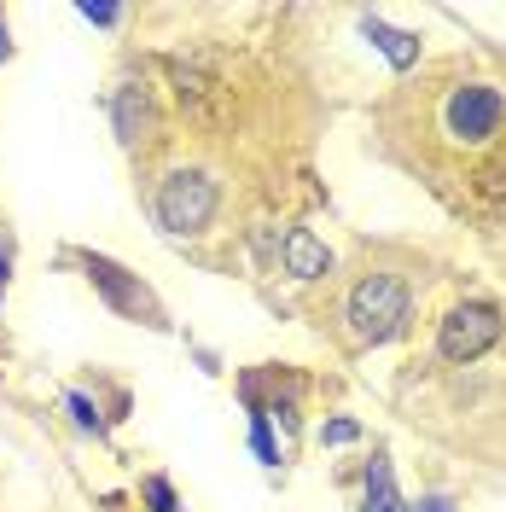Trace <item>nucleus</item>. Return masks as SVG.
I'll use <instances>...</instances> for the list:
<instances>
[{"mask_svg":"<svg viewBox=\"0 0 506 512\" xmlns=\"http://www.w3.org/2000/svg\"><path fill=\"white\" fill-rule=\"evenodd\" d=\"M408 315H413V286L402 274H367L344 303V320H349L355 344H390L408 326Z\"/></svg>","mask_w":506,"mask_h":512,"instance_id":"f257e3e1","label":"nucleus"},{"mask_svg":"<svg viewBox=\"0 0 506 512\" xmlns=\"http://www.w3.org/2000/svg\"><path fill=\"white\" fill-rule=\"evenodd\" d=\"M506 128V94L495 82H460L443 105V134L460 146H489Z\"/></svg>","mask_w":506,"mask_h":512,"instance_id":"f03ea898","label":"nucleus"},{"mask_svg":"<svg viewBox=\"0 0 506 512\" xmlns=\"http://www.w3.org/2000/svg\"><path fill=\"white\" fill-rule=\"evenodd\" d=\"M210 216H216V181H210L204 169H175V175H163V187H158L163 233H175V239L204 233Z\"/></svg>","mask_w":506,"mask_h":512,"instance_id":"7ed1b4c3","label":"nucleus"},{"mask_svg":"<svg viewBox=\"0 0 506 512\" xmlns=\"http://www.w3.org/2000/svg\"><path fill=\"white\" fill-rule=\"evenodd\" d=\"M501 332H506L501 309H489V303H460V309L443 320V332H437V355H443V361H477Z\"/></svg>","mask_w":506,"mask_h":512,"instance_id":"20e7f679","label":"nucleus"},{"mask_svg":"<svg viewBox=\"0 0 506 512\" xmlns=\"http://www.w3.org/2000/svg\"><path fill=\"white\" fill-rule=\"evenodd\" d=\"M82 268H88V280H94V291L117 309V315H128V320H146V326H163V309H158V297L140 286L134 274H123L111 256H76Z\"/></svg>","mask_w":506,"mask_h":512,"instance_id":"39448f33","label":"nucleus"},{"mask_svg":"<svg viewBox=\"0 0 506 512\" xmlns=\"http://www.w3.org/2000/svg\"><path fill=\"white\" fill-rule=\"evenodd\" d=\"M280 262H285V274H291V280H326V274H332V251L320 245L309 227H291V233H285Z\"/></svg>","mask_w":506,"mask_h":512,"instance_id":"423d86ee","label":"nucleus"},{"mask_svg":"<svg viewBox=\"0 0 506 512\" xmlns=\"http://www.w3.org/2000/svg\"><path fill=\"white\" fill-rule=\"evenodd\" d=\"M367 35L379 41V53H384L390 64H396V70H408V64L419 59V35H408V30H390V24H379V18H367Z\"/></svg>","mask_w":506,"mask_h":512,"instance_id":"0eeeda50","label":"nucleus"},{"mask_svg":"<svg viewBox=\"0 0 506 512\" xmlns=\"http://www.w3.org/2000/svg\"><path fill=\"white\" fill-rule=\"evenodd\" d=\"M361 512H402V495H396V478H390L384 454L367 466V501H361Z\"/></svg>","mask_w":506,"mask_h":512,"instance_id":"6e6552de","label":"nucleus"},{"mask_svg":"<svg viewBox=\"0 0 506 512\" xmlns=\"http://www.w3.org/2000/svg\"><path fill=\"white\" fill-rule=\"evenodd\" d=\"M140 123H146V94L140 88H123L117 94V134H123L128 146L140 140Z\"/></svg>","mask_w":506,"mask_h":512,"instance_id":"1a4fd4ad","label":"nucleus"},{"mask_svg":"<svg viewBox=\"0 0 506 512\" xmlns=\"http://www.w3.org/2000/svg\"><path fill=\"white\" fill-rule=\"evenodd\" d=\"M140 501H146V512H181L175 483H169V478H146V483H140Z\"/></svg>","mask_w":506,"mask_h":512,"instance_id":"9d476101","label":"nucleus"},{"mask_svg":"<svg viewBox=\"0 0 506 512\" xmlns=\"http://www.w3.org/2000/svg\"><path fill=\"white\" fill-rule=\"evenodd\" d=\"M64 408H70V419H76V431H105V419H99V408L94 402H88V396H82V390H70V396H64Z\"/></svg>","mask_w":506,"mask_h":512,"instance_id":"9b49d317","label":"nucleus"},{"mask_svg":"<svg viewBox=\"0 0 506 512\" xmlns=\"http://www.w3.org/2000/svg\"><path fill=\"white\" fill-rule=\"evenodd\" d=\"M251 443H256V460L262 466H280V448H274V431H268V414L262 408L251 414Z\"/></svg>","mask_w":506,"mask_h":512,"instance_id":"f8f14e48","label":"nucleus"},{"mask_svg":"<svg viewBox=\"0 0 506 512\" xmlns=\"http://www.w3.org/2000/svg\"><path fill=\"white\" fill-rule=\"evenodd\" d=\"M355 437H361V425H355V419H332V425H320V443H355Z\"/></svg>","mask_w":506,"mask_h":512,"instance_id":"ddd939ff","label":"nucleus"},{"mask_svg":"<svg viewBox=\"0 0 506 512\" xmlns=\"http://www.w3.org/2000/svg\"><path fill=\"white\" fill-rule=\"evenodd\" d=\"M82 18H88V24H117V18H123V6H94V0H88V6H82Z\"/></svg>","mask_w":506,"mask_h":512,"instance_id":"4468645a","label":"nucleus"},{"mask_svg":"<svg viewBox=\"0 0 506 512\" xmlns=\"http://www.w3.org/2000/svg\"><path fill=\"white\" fill-rule=\"evenodd\" d=\"M402 512H454V501H448V495H425V501H413V507H402Z\"/></svg>","mask_w":506,"mask_h":512,"instance_id":"2eb2a0df","label":"nucleus"},{"mask_svg":"<svg viewBox=\"0 0 506 512\" xmlns=\"http://www.w3.org/2000/svg\"><path fill=\"white\" fill-rule=\"evenodd\" d=\"M0 59H12V41H6V18H0Z\"/></svg>","mask_w":506,"mask_h":512,"instance_id":"dca6fc26","label":"nucleus"},{"mask_svg":"<svg viewBox=\"0 0 506 512\" xmlns=\"http://www.w3.org/2000/svg\"><path fill=\"white\" fill-rule=\"evenodd\" d=\"M0 297H6V256H0Z\"/></svg>","mask_w":506,"mask_h":512,"instance_id":"f3484780","label":"nucleus"}]
</instances>
